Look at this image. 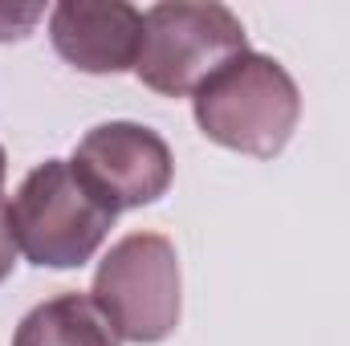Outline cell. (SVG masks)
<instances>
[{"label": "cell", "instance_id": "cell-1", "mask_svg": "<svg viewBox=\"0 0 350 346\" xmlns=\"http://www.w3.org/2000/svg\"><path fill=\"white\" fill-rule=\"evenodd\" d=\"M196 127L241 155L273 159L297 131L301 90L269 53H237L191 94Z\"/></svg>", "mask_w": 350, "mask_h": 346}, {"label": "cell", "instance_id": "cell-6", "mask_svg": "<svg viewBox=\"0 0 350 346\" xmlns=\"http://www.w3.org/2000/svg\"><path fill=\"white\" fill-rule=\"evenodd\" d=\"M49 41L82 74H122L139 62L143 12L126 0H62L49 8Z\"/></svg>", "mask_w": 350, "mask_h": 346}, {"label": "cell", "instance_id": "cell-4", "mask_svg": "<svg viewBox=\"0 0 350 346\" xmlns=\"http://www.w3.org/2000/svg\"><path fill=\"white\" fill-rule=\"evenodd\" d=\"M90 297L118 338L139 346L172 338L183 310L175 245L159 232L122 237L98 261Z\"/></svg>", "mask_w": 350, "mask_h": 346}, {"label": "cell", "instance_id": "cell-10", "mask_svg": "<svg viewBox=\"0 0 350 346\" xmlns=\"http://www.w3.org/2000/svg\"><path fill=\"white\" fill-rule=\"evenodd\" d=\"M4 175H8V155H4V147H0V191H4Z\"/></svg>", "mask_w": 350, "mask_h": 346}, {"label": "cell", "instance_id": "cell-9", "mask_svg": "<svg viewBox=\"0 0 350 346\" xmlns=\"http://www.w3.org/2000/svg\"><path fill=\"white\" fill-rule=\"evenodd\" d=\"M16 237H12V220H8V200L0 191V281H8L12 265H16Z\"/></svg>", "mask_w": 350, "mask_h": 346}, {"label": "cell", "instance_id": "cell-8", "mask_svg": "<svg viewBox=\"0 0 350 346\" xmlns=\"http://www.w3.org/2000/svg\"><path fill=\"white\" fill-rule=\"evenodd\" d=\"M41 16H45V4H8V0H0V41L29 37Z\"/></svg>", "mask_w": 350, "mask_h": 346}, {"label": "cell", "instance_id": "cell-3", "mask_svg": "<svg viewBox=\"0 0 350 346\" xmlns=\"http://www.w3.org/2000/svg\"><path fill=\"white\" fill-rule=\"evenodd\" d=\"M237 53H249V37L228 4L163 0L143 12L135 78L163 98H187Z\"/></svg>", "mask_w": 350, "mask_h": 346}, {"label": "cell", "instance_id": "cell-2", "mask_svg": "<svg viewBox=\"0 0 350 346\" xmlns=\"http://www.w3.org/2000/svg\"><path fill=\"white\" fill-rule=\"evenodd\" d=\"M114 208L74 172L70 159H45L8 200L12 237L41 269H82L114 228Z\"/></svg>", "mask_w": 350, "mask_h": 346}, {"label": "cell", "instance_id": "cell-7", "mask_svg": "<svg viewBox=\"0 0 350 346\" xmlns=\"http://www.w3.org/2000/svg\"><path fill=\"white\" fill-rule=\"evenodd\" d=\"M12 346H118V334L110 330L94 297L57 293L21 318Z\"/></svg>", "mask_w": 350, "mask_h": 346}, {"label": "cell", "instance_id": "cell-5", "mask_svg": "<svg viewBox=\"0 0 350 346\" xmlns=\"http://www.w3.org/2000/svg\"><path fill=\"white\" fill-rule=\"evenodd\" d=\"M70 163L114 212L155 204L175 175L172 147L143 122H98L82 135Z\"/></svg>", "mask_w": 350, "mask_h": 346}]
</instances>
